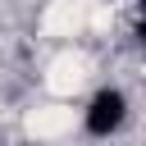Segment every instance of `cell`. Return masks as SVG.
Masks as SVG:
<instances>
[{
    "instance_id": "cell-1",
    "label": "cell",
    "mask_w": 146,
    "mask_h": 146,
    "mask_svg": "<svg viewBox=\"0 0 146 146\" xmlns=\"http://www.w3.org/2000/svg\"><path fill=\"white\" fill-rule=\"evenodd\" d=\"M123 119H128V96H123L119 87H100V91L87 100V114H82V123H87L91 137H110V132H119Z\"/></svg>"
},
{
    "instance_id": "cell-2",
    "label": "cell",
    "mask_w": 146,
    "mask_h": 146,
    "mask_svg": "<svg viewBox=\"0 0 146 146\" xmlns=\"http://www.w3.org/2000/svg\"><path fill=\"white\" fill-rule=\"evenodd\" d=\"M137 36L146 41V0H137Z\"/></svg>"
}]
</instances>
